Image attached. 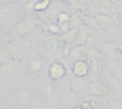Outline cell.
Instances as JSON below:
<instances>
[{"mask_svg":"<svg viewBox=\"0 0 122 109\" xmlns=\"http://www.w3.org/2000/svg\"><path fill=\"white\" fill-rule=\"evenodd\" d=\"M42 23L43 22L40 20V18L25 17L13 25V27L10 30L8 36L11 40L21 39L22 37L26 36L30 31H32L36 26L41 25Z\"/></svg>","mask_w":122,"mask_h":109,"instance_id":"obj_1","label":"cell"},{"mask_svg":"<svg viewBox=\"0 0 122 109\" xmlns=\"http://www.w3.org/2000/svg\"><path fill=\"white\" fill-rule=\"evenodd\" d=\"M15 16H16V9L11 4H0V26L6 30L11 29L15 23ZM4 30V31H5Z\"/></svg>","mask_w":122,"mask_h":109,"instance_id":"obj_2","label":"cell"},{"mask_svg":"<svg viewBox=\"0 0 122 109\" xmlns=\"http://www.w3.org/2000/svg\"><path fill=\"white\" fill-rule=\"evenodd\" d=\"M8 59H11L14 61H21L27 51V47L26 45L19 41V39H15L12 40V42L7 46V48L5 49Z\"/></svg>","mask_w":122,"mask_h":109,"instance_id":"obj_3","label":"cell"},{"mask_svg":"<svg viewBox=\"0 0 122 109\" xmlns=\"http://www.w3.org/2000/svg\"><path fill=\"white\" fill-rule=\"evenodd\" d=\"M94 18L99 29L103 32L117 21V15L115 13H97L94 15Z\"/></svg>","mask_w":122,"mask_h":109,"instance_id":"obj_4","label":"cell"},{"mask_svg":"<svg viewBox=\"0 0 122 109\" xmlns=\"http://www.w3.org/2000/svg\"><path fill=\"white\" fill-rule=\"evenodd\" d=\"M75 13L82 25L87 26L92 30H100L98 27V25L96 23V20L94 18V15H92L91 13L87 12L86 10H84L80 8L75 9Z\"/></svg>","mask_w":122,"mask_h":109,"instance_id":"obj_5","label":"cell"},{"mask_svg":"<svg viewBox=\"0 0 122 109\" xmlns=\"http://www.w3.org/2000/svg\"><path fill=\"white\" fill-rule=\"evenodd\" d=\"M101 30H92L88 39H87V42H86V45L88 46H91V47H94L96 49H99V47L106 42V37L105 35L101 34Z\"/></svg>","mask_w":122,"mask_h":109,"instance_id":"obj_6","label":"cell"},{"mask_svg":"<svg viewBox=\"0 0 122 109\" xmlns=\"http://www.w3.org/2000/svg\"><path fill=\"white\" fill-rule=\"evenodd\" d=\"M89 82H90L87 79H85V77H76V76H74V78H72L71 80L70 87H71V91L74 94L79 95V94H82L84 92H87Z\"/></svg>","mask_w":122,"mask_h":109,"instance_id":"obj_7","label":"cell"},{"mask_svg":"<svg viewBox=\"0 0 122 109\" xmlns=\"http://www.w3.org/2000/svg\"><path fill=\"white\" fill-rule=\"evenodd\" d=\"M66 68L65 66L58 62L52 63L49 67V77L51 81H60L66 76Z\"/></svg>","mask_w":122,"mask_h":109,"instance_id":"obj_8","label":"cell"},{"mask_svg":"<svg viewBox=\"0 0 122 109\" xmlns=\"http://www.w3.org/2000/svg\"><path fill=\"white\" fill-rule=\"evenodd\" d=\"M44 65V60L43 58L36 54V53H30L27 60V66L29 71L30 72H39Z\"/></svg>","mask_w":122,"mask_h":109,"instance_id":"obj_9","label":"cell"},{"mask_svg":"<svg viewBox=\"0 0 122 109\" xmlns=\"http://www.w3.org/2000/svg\"><path fill=\"white\" fill-rule=\"evenodd\" d=\"M104 35L107 41L115 43L122 38V28L117 25V21L104 31Z\"/></svg>","mask_w":122,"mask_h":109,"instance_id":"obj_10","label":"cell"},{"mask_svg":"<svg viewBox=\"0 0 122 109\" xmlns=\"http://www.w3.org/2000/svg\"><path fill=\"white\" fill-rule=\"evenodd\" d=\"M87 92L94 97H101V96H105L109 92V87L103 84L102 82H89Z\"/></svg>","mask_w":122,"mask_h":109,"instance_id":"obj_11","label":"cell"},{"mask_svg":"<svg viewBox=\"0 0 122 109\" xmlns=\"http://www.w3.org/2000/svg\"><path fill=\"white\" fill-rule=\"evenodd\" d=\"M107 66V62L103 56H100L98 58H95L91 61V65H90V71L92 74L100 76L104 71Z\"/></svg>","mask_w":122,"mask_h":109,"instance_id":"obj_12","label":"cell"},{"mask_svg":"<svg viewBox=\"0 0 122 109\" xmlns=\"http://www.w3.org/2000/svg\"><path fill=\"white\" fill-rule=\"evenodd\" d=\"M72 74L76 77H86L90 71V65L86 60L74 61L72 64Z\"/></svg>","mask_w":122,"mask_h":109,"instance_id":"obj_13","label":"cell"},{"mask_svg":"<svg viewBox=\"0 0 122 109\" xmlns=\"http://www.w3.org/2000/svg\"><path fill=\"white\" fill-rule=\"evenodd\" d=\"M100 82H102L103 84H105L106 86L111 88H114L116 86H118L119 84V81L116 79V77L109 70H105L101 75H100Z\"/></svg>","mask_w":122,"mask_h":109,"instance_id":"obj_14","label":"cell"},{"mask_svg":"<svg viewBox=\"0 0 122 109\" xmlns=\"http://www.w3.org/2000/svg\"><path fill=\"white\" fill-rule=\"evenodd\" d=\"M68 56L73 61L86 60V57H85V45H74L71 46L69 48V51H68Z\"/></svg>","mask_w":122,"mask_h":109,"instance_id":"obj_15","label":"cell"},{"mask_svg":"<svg viewBox=\"0 0 122 109\" xmlns=\"http://www.w3.org/2000/svg\"><path fill=\"white\" fill-rule=\"evenodd\" d=\"M17 100L20 105L26 106L31 100V94L28 87L22 85L17 88Z\"/></svg>","mask_w":122,"mask_h":109,"instance_id":"obj_16","label":"cell"},{"mask_svg":"<svg viewBox=\"0 0 122 109\" xmlns=\"http://www.w3.org/2000/svg\"><path fill=\"white\" fill-rule=\"evenodd\" d=\"M92 29L88 27L85 25H81L78 29H77V34H76V39H75V45H83L86 44L87 39L91 33Z\"/></svg>","mask_w":122,"mask_h":109,"instance_id":"obj_17","label":"cell"},{"mask_svg":"<svg viewBox=\"0 0 122 109\" xmlns=\"http://www.w3.org/2000/svg\"><path fill=\"white\" fill-rule=\"evenodd\" d=\"M77 29L78 28H70L66 32H63L60 37L62 42L68 45L69 47L75 45V39H76V34H77Z\"/></svg>","mask_w":122,"mask_h":109,"instance_id":"obj_18","label":"cell"},{"mask_svg":"<svg viewBox=\"0 0 122 109\" xmlns=\"http://www.w3.org/2000/svg\"><path fill=\"white\" fill-rule=\"evenodd\" d=\"M39 92H40L41 96L46 100H51V99H53V97L55 95V90H54L53 86L51 85V83H50V82L42 83L39 87Z\"/></svg>","mask_w":122,"mask_h":109,"instance_id":"obj_19","label":"cell"},{"mask_svg":"<svg viewBox=\"0 0 122 109\" xmlns=\"http://www.w3.org/2000/svg\"><path fill=\"white\" fill-rule=\"evenodd\" d=\"M117 49V45H115V42H111V41H107L105 42L100 47H99V51L102 55L104 56H108L111 57L114 54L115 50Z\"/></svg>","mask_w":122,"mask_h":109,"instance_id":"obj_20","label":"cell"},{"mask_svg":"<svg viewBox=\"0 0 122 109\" xmlns=\"http://www.w3.org/2000/svg\"><path fill=\"white\" fill-rule=\"evenodd\" d=\"M51 0H37L33 5V10L36 12L45 11L51 5Z\"/></svg>","mask_w":122,"mask_h":109,"instance_id":"obj_21","label":"cell"},{"mask_svg":"<svg viewBox=\"0 0 122 109\" xmlns=\"http://www.w3.org/2000/svg\"><path fill=\"white\" fill-rule=\"evenodd\" d=\"M17 61L11 60V59H8L4 64H2L0 66L2 67V69L8 73H12L16 70L17 67Z\"/></svg>","mask_w":122,"mask_h":109,"instance_id":"obj_22","label":"cell"},{"mask_svg":"<svg viewBox=\"0 0 122 109\" xmlns=\"http://www.w3.org/2000/svg\"><path fill=\"white\" fill-rule=\"evenodd\" d=\"M96 1V4L98 6V9H99V13H106L108 10H110L112 7V4L111 3L110 0H95Z\"/></svg>","mask_w":122,"mask_h":109,"instance_id":"obj_23","label":"cell"},{"mask_svg":"<svg viewBox=\"0 0 122 109\" xmlns=\"http://www.w3.org/2000/svg\"><path fill=\"white\" fill-rule=\"evenodd\" d=\"M46 27H47L49 32H51L52 34H55V35H61L62 34L60 27L57 25V23H48V24H46Z\"/></svg>","mask_w":122,"mask_h":109,"instance_id":"obj_24","label":"cell"},{"mask_svg":"<svg viewBox=\"0 0 122 109\" xmlns=\"http://www.w3.org/2000/svg\"><path fill=\"white\" fill-rule=\"evenodd\" d=\"M13 106L12 102L5 97L0 98V109H11Z\"/></svg>","mask_w":122,"mask_h":109,"instance_id":"obj_25","label":"cell"},{"mask_svg":"<svg viewBox=\"0 0 122 109\" xmlns=\"http://www.w3.org/2000/svg\"><path fill=\"white\" fill-rule=\"evenodd\" d=\"M7 60H8V56H7L6 50L0 49V65H1L2 64H4Z\"/></svg>","mask_w":122,"mask_h":109,"instance_id":"obj_26","label":"cell"},{"mask_svg":"<svg viewBox=\"0 0 122 109\" xmlns=\"http://www.w3.org/2000/svg\"><path fill=\"white\" fill-rule=\"evenodd\" d=\"M8 40H9V36L6 35L3 31H0V45H1L3 43H5L6 41H8Z\"/></svg>","mask_w":122,"mask_h":109,"instance_id":"obj_27","label":"cell"},{"mask_svg":"<svg viewBox=\"0 0 122 109\" xmlns=\"http://www.w3.org/2000/svg\"><path fill=\"white\" fill-rule=\"evenodd\" d=\"M112 109H122V104L118 101H114L112 105Z\"/></svg>","mask_w":122,"mask_h":109,"instance_id":"obj_28","label":"cell"},{"mask_svg":"<svg viewBox=\"0 0 122 109\" xmlns=\"http://www.w3.org/2000/svg\"><path fill=\"white\" fill-rule=\"evenodd\" d=\"M89 0H75V4L79 6H86Z\"/></svg>","mask_w":122,"mask_h":109,"instance_id":"obj_29","label":"cell"},{"mask_svg":"<svg viewBox=\"0 0 122 109\" xmlns=\"http://www.w3.org/2000/svg\"><path fill=\"white\" fill-rule=\"evenodd\" d=\"M17 1H20V0H0V4H11Z\"/></svg>","mask_w":122,"mask_h":109,"instance_id":"obj_30","label":"cell"},{"mask_svg":"<svg viewBox=\"0 0 122 109\" xmlns=\"http://www.w3.org/2000/svg\"><path fill=\"white\" fill-rule=\"evenodd\" d=\"M117 15L120 17V19L122 20V3L120 4V6L117 9Z\"/></svg>","mask_w":122,"mask_h":109,"instance_id":"obj_31","label":"cell"},{"mask_svg":"<svg viewBox=\"0 0 122 109\" xmlns=\"http://www.w3.org/2000/svg\"><path fill=\"white\" fill-rule=\"evenodd\" d=\"M117 49L122 53V45H117Z\"/></svg>","mask_w":122,"mask_h":109,"instance_id":"obj_32","label":"cell"},{"mask_svg":"<svg viewBox=\"0 0 122 109\" xmlns=\"http://www.w3.org/2000/svg\"><path fill=\"white\" fill-rule=\"evenodd\" d=\"M35 109H46L44 106H41V105H39V106H37V107H35Z\"/></svg>","mask_w":122,"mask_h":109,"instance_id":"obj_33","label":"cell"},{"mask_svg":"<svg viewBox=\"0 0 122 109\" xmlns=\"http://www.w3.org/2000/svg\"><path fill=\"white\" fill-rule=\"evenodd\" d=\"M72 109H83V108H82V106H75Z\"/></svg>","mask_w":122,"mask_h":109,"instance_id":"obj_34","label":"cell"},{"mask_svg":"<svg viewBox=\"0 0 122 109\" xmlns=\"http://www.w3.org/2000/svg\"><path fill=\"white\" fill-rule=\"evenodd\" d=\"M20 1H21V2L23 3V4H25L26 2H28V1H30V0H20Z\"/></svg>","mask_w":122,"mask_h":109,"instance_id":"obj_35","label":"cell"},{"mask_svg":"<svg viewBox=\"0 0 122 109\" xmlns=\"http://www.w3.org/2000/svg\"><path fill=\"white\" fill-rule=\"evenodd\" d=\"M11 109H18V108H15V107H12Z\"/></svg>","mask_w":122,"mask_h":109,"instance_id":"obj_36","label":"cell"},{"mask_svg":"<svg viewBox=\"0 0 122 109\" xmlns=\"http://www.w3.org/2000/svg\"><path fill=\"white\" fill-rule=\"evenodd\" d=\"M51 1H55V0H51Z\"/></svg>","mask_w":122,"mask_h":109,"instance_id":"obj_37","label":"cell"}]
</instances>
